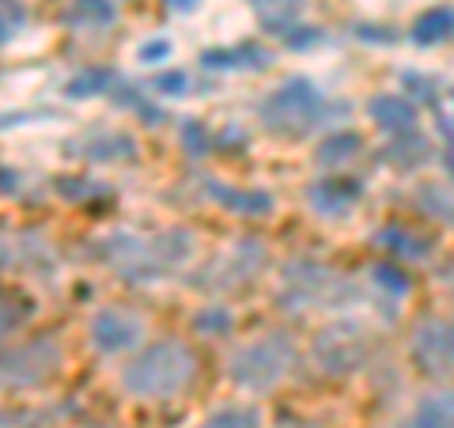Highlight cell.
<instances>
[{"label": "cell", "instance_id": "cell-1", "mask_svg": "<svg viewBox=\"0 0 454 428\" xmlns=\"http://www.w3.org/2000/svg\"><path fill=\"white\" fill-rule=\"evenodd\" d=\"M193 353L182 341H160L148 345L137 361L121 372V387L137 398H170L193 379Z\"/></svg>", "mask_w": 454, "mask_h": 428}, {"label": "cell", "instance_id": "cell-2", "mask_svg": "<svg viewBox=\"0 0 454 428\" xmlns=\"http://www.w3.org/2000/svg\"><path fill=\"white\" fill-rule=\"evenodd\" d=\"M322 107H325L322 91L310 80L295 76L288 83H280V88L265 99V103H262V118H265L269 130H277V133H288V130L303 133L307 125H315V118L322 122Z\"/></svg>", "mask_w": 454, "mask_h": 428}, {"label": "cell", "instance_id": "cell-3", "mask_svg": "<svg viewBox=\"0 0 454 428\" xmlns=\"http://www.w3.org/2000/svg\"><path fill=\"white\" fill-rule=\"evenodd\" d=\"M292 361H295L292 341L280 334H269L262 341H250V345H243L231 356V379L250 391H265L288 372Z\"/></svg>", "mask_w": 454, "mask_h": 428}, {"label": "cell", "instance_id": "cell-4", "mask_svg": "<svg viewBox=\"0 0 454 428\" xmlns=\"http://www.w3.org/2000/svg\"><path fill=\"white\" fill-rule=\"evenodd\" d=\"M413 361L428 376L454 372V319H428L413 334Z\"/></svg>", "mask_w": 454, "mask_h": 428}, {"label": "cell", "instance_id": "cell-5", "mask_svg": "<svg viewBox=\"0 0 454 428\" xmlns=\"http://www.w3.org/2000/svg\"><path fill=\"white\" fill-rule=\"evenodd\" d=\"M61 364V349L57 341H27V345H16L12 353L0 356V379L4 383H38L42 376H50L53 368Z\"/></svg>", "mask_w": 454, "mask_h": 428}, {"label": "cell", "instance_id": "cell-6", "mask_svg": "<svg viewBox=\"0 0 454 428\" xmlns=\"http://www.w3.org/2000/svg\"><path fill=\"white\" fill-rule=\"evenodd\" d=\"M140 337H145V322L125 307H103L91 319V345L106 356L140 345Z\"/></svg>", "mask_w": 454, "mask_h": 428}, {"label": "cell", "instance_id": "cell-7", "mask_svg": "<svg viewBox=\"0 0 454 428\" xmlns=\"http://www.w3.org/2000/svg\"><path fill=\"white\" fill-rule=\"evenodd\" d=\"M364 186L352 178H325L310 186V205H315L322 217H345V212L360 202Z\"/></svg>", "mask_w": 454, "mask_h": 428}, {"label": "cell", "instance_id": "cell-8", "mask_svg": "<svg viewBox=\"0 0 454 428\" xmlns=\"http://www.w3.org/2000/svg\"><path fill=\"white\" fill-rule=\"evenodd\" d=\"M372 118L387 133H413L417 130V107L405 95H379L372 103Z\"/></svg>", "mask_w": 454, "mask_h": 428}, {"label": "cell", "instance_id": "cell-9", "mask_svg": "<svg viewBox=\"0 0 454 428\" xmlns=\"http://www.w3.org/2000/svg\"><path fill=\"white\" fill-rule=\"evenodd\" d=\"M208 194L216 197L223 209L239 212V217H258V212L273 209V197L265 190H239V186H220V182H208Z\"/></svg>", "mask_w": 454, "mask_h": 428}, {"label": "cell", "instance_id": "cell-10", "mask_svg": "<svg viewBox=\"0 0 454 428\" xmlns=\"http://www.w3.org/2000/svg\"><path fill=\"white\" fill-rule=\"evenodd\" d=\"M454 35V12L450 8H428L424 16L413 23V42L417 46H435Z\"/></svg>", "mask_w": 454, "mask_h": 428}, {"label": "cell", "instance_id": "cell-11", "mask_svg": "<svg viewBox=\"0 0 454 428\" xmlns=\"http://www.w3.org/2000/svg\"><path fill=\"white\" fill-rule=\"evenodd\" d=\"M375 239L382 242V247H390L397 258H413V262L428 258V239H420L417 232H409V227H402V224H394V227H387V232H379Z\"/></svg>", "mask_w": 454, "mask_h": 428}, {"label": "cell", "instance_id": "cell-12", "mask_svg": "<svg viewBox=\"0 0 454 428\" xmlns=\"http://www.w3.org/2000/svg\"><path fill=\"white\" fill-rule=\"evenodd\" d=\"M364 148V140H360V133H348V130H337V133H330L318 145V163L322 167H337V163H348L352 155H356Z\"/></svg>", "mask_w": 454, "mask_h": 428}, {"label": "cell", "instance_id": "cell-13", "mask_svg": "<svg viewBox=\"0 0 454 428\" xmlns=\"http://www.w3.org/2000/svg\"><path fill=\"white\" fill-rule=\"evenodd\" d=\"M413 428H454V391L424 398L420 409H417Z\"/></svg>", "mask_w": 454, "mask_h": 428}, {"label": "cell", "instance_id": "cell-14", "mask_svg": "<svg viewBox=\"0 0 454 428\" xmlns=\"http://www.w3.org/2000/svg\"><path fill=\"white\" fill-rule=\"evenodd\" d=\"M83 152H88V160H129L133 140L125 133H95Z\"/></svg>", "mask_w": 454, "mask_h": 428}, {"label": "cell", "instance_id": "cell-15", "mask_svg": "<svg viewBox=\"0 0 454 428\" xmlns=\"http://www.w3.org/2000/svg\"><path fill=\"white\" fill-rule=\"evenodd\" d=\"M106 83H110L106 68H88V73H80L73 83H68V95L73 99H91V95H103Z\"/></svg>", "mask_w": 454, "mask_h": 428}, {"label": "cell", "instance_id": "cell-16", "mask_svg": "<svg viewBox=\"0 0 454 428\" xmlns=\"http://www.w3.org/2000/svg\"><path fill=\"white\" fill-rule=\"evenodd\" d=\"M110 20H114L110 0H76L73 8V23H110Z\"/></svg>", "mask_w": 454, "mask_h": 428}, {"label": "cell", "instance_id": "cell-17", "mask_svg": "<svg viewBox=\"0 0 454 428\" xmlns=\"http://www.w3.org/2000/svg\"><path fill=\"white\" fill-rule=\"evenodd\" d=\"M193 326L201 334H227L231 330V311L227 307H208V311H201V315L193 319Z\"/></svg>", "mask_w": 454, "mask_h": 428}, {"label": "cell", "instance_id": "cell-18", "mask_svg": "<svg viewBox=\"0 0 454 428\" xmlns=\"http://www.w3.org/2000/svg\"><path fill=\"white\" fill-rule=\"evenodd\" d=\"M182 145H186L190 155H208L212 137H208V130L201 122H186V125H182Z\"/></svg>", "mask_w": 454, "mask_h": 428}, {"label": "cell", "instance_id": "cell-19", "mask_svg": "<svg viewBox=\"0 0 454 428\" xmlns=\"http://www.w3.org/2000/svg\"><path fill=\"white\" fill-rule=\"evenodd\" d=\"M420 205L428 209V212H439V217L454 220V217H450V212H454V197H450L443 186H424V190H420Z\"/></svg>", "mask_w": 454, "mask_h": 428}, {"label": "cell", "instance_id": "cell-20", "mask_svg": "<svg viewBox=\"0 0 454 428\" xmlns=\"http://www.w3.org/2000/svg\"><path fill=\"white\" fill-rule=\"evenodd\" d=\"M23 319H27V311L16 307V296L0 292V337H8L12 330H20Z\"/></svg>", "mask_w": 454, "mask_h": 428}, {"label": "cell", "instance_id": "cell-21", "mask_svg": "<svg viewBox=\"0 0 454 428\" xmlns=\"http://www.w3.org/2000/svg\"><path fill=\"white\" fill-rule=\"evenodd\" d=\"M23 23V8L20 0H8V4H0V42H8L16 35V27Z\"/></svg>", "mask_w": 454, "mask_h": 428}, {"label": "cell", "instance_id": "cell-22", "mask_svg": "<svg viewBox=\"0 0 454 428\" xmlns=\"http://www.w3.org/2000/svg\"><path fill=\"white\" fill-rule=\"evenodd\" d=\"M375 281L387 284L390 292H409V277H402V273H397V269H390V266H375Z\"/></svg>", "mask_w": 454, "mask_h": 428}, {"label": "cell", "instance_id": "cell-23", "mask_svg": "<svg viewBox=\"0 0 454 428\" xmlns=\"http://www.w3.org/2000/svg\"><path fill=\"white\" fill-rule=\"evenodd\" d=\"M160 91H167V95H182V91H186V76H182V73L160 76Z\"/></svg>", "mask_w": 454, "mask_h": 428}, {"label": "cell", "instance_id": "cell-24", "mask_svg": "<svg viewBox=\"0 0 454 428\" xmlns=\"http://www.w3.org/2000/svg\"><path fill=\"white\" fill-rule=\"evenodd\" d=\"M170 53V42L163 38V42H148L145 50H140V57H145V61H160V57H167Z\"/></svg>", "mask_w": 454, "mask_h": 428}, {"label": "cell", "instance_id": "cell-25", "mask_svg": "<svg viewBox=\"0 0 454 428\" xmlns=\"http://www.w3.org/2000/svg\"><path fill=\"white\" fill-rule=\"evenodd\" d=\"M254 4H262V8H288V0H254Z\"/></svg>", "mask_w": 454, "mask_h": 428}, {"label": "cell", "instance_id": "cell-26", "mask_svg": "<svg viewBox=\"0 0 454 428\" xmlns=\"http://www.w3.org/2000/svg\"><path fill=\"white\" fill-rule=\"evenodd\" d=\"M167 4H170V8H178V12H186V8L197 4V0H167Z\"/></svg>", "mask_w": 454, "mask_h": 428}]
</instances>
